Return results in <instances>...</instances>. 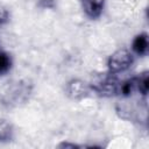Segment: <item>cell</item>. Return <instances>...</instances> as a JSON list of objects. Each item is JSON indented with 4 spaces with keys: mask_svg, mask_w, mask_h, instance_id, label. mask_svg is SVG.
Returning a JSON list of instances; mask_svg holds the SVG:
<instances>
[{
    "mask_svg": "<svg viewBox=\"0 0 149 149\" xmlns=\"http://www.w3.org/2000/svg\"><path fill=\"white\" fill-rule=\"evenodd\" d=\"M14 137V128L13 125L5 120H0V143H8Z\"/></svg>",
    "mask_w": 149,
    "mask_h": 149,
    "instance_id": "obj_7",
    "label": "cell"
},
{
    "mask_svg": "<svg viewBox=\"0 0 149 149\" xmlns=\"http://www.w3.org/2000/svg\"><path fill=\"white\" fill-rule=\"evenodd\" d=\"M37 6L42 9H54L56 7V0H38Z\"/></svg>",
    "mask_w": 149,
    "mask_h": 149,
    "instance_id": "obj_10",
    "label": "cell"
},
{
    "mask_svg": "<svg viewBox=\"0 0 149 149\" xmlns=\"http://www.w3.org/2000/svg\"><path fill=\"white\" fill-rule=\"evenodd\" d=\"M119 86L120 81L115 78V74L109 73L98 78L97 80L90 84L91 91L95 92V94L100 97H114L119 94Z\"/></svg>",
    "mask_w": 149,
    "mask_h": 149,
    "instance_id": "obj_3",
    "label": "cell"
},
{
    "mask_svg": "<svg viewBox=\"0 0 149 149\" xmlns=\"http://www.w3.org/2000/svg\"><path fill=\"white\" fill-rule=\"evenodd\" d=\"M13 66V58L6 51H0V77L6 76Z\"/></svg>",
    "mask_w": 149,
    "mask_h": 149,
    "instance_id": "obj_9",
    "label": "cell"
},
{
    "mask_svg": "<svg viewBox=\"0 0 149 149\" xmlns=\"http://www.w3.org/2000/svg\"><path fill=\"white\" fill-rule=\"evenodd\" d=\"M134 63V55L127 49H119L107 58V70L109 73L116 74L128 70Z\"/></svg>",
    "mask_w": 149,
    "mask_h": 149,
    "instance_id": "obj_2",
    "label": "cell"
},
{
    "mask_svg": "<svg viewBox=\"0 0 149 149\" xmlns=\"http://www.w3.org/2000/svg\"><path fill=\"white\" fill-rule=\"evenodd\" d=\"M33 92V84L27 80H19L14 83L8 90L3 93L1 98V104L6 108H14L17 107L29 100V97Z\"/></svg>",
    "mask_w": 149,
    "mask_h": 149,
    "instance_id": "obj_1",
    "label": "cell"
},
{
    "mask_svg": "<svg viewBox=\"0 0 149 149\" xmlns=\"http://www.w3.org/2000/svg\"><path fill=\"white\" fill-rule=\"evenodd\" d=\"M148 91H149V74L147 71H144L140 76H137V93L143 99H147Z\"/></svg>",
    "mask_w": 149,
    "mask_h": 149,
    "instance_id": "obj_8",
    "label": "cell"
},
{
    "mask_svg": "<svg viewBox=\"0 0 149 149\" xmlns=\"http://www.w3.org/2000/svg\"><path fill=\"white\" fill-rule=\"evenodd\" d=\"M132 51L136 56L144 57L148 55L149 51V41H148V34L147 33H140L137 34L133 42H132Z\"/></svg>",
    "mask_w": 149,
    "mask_h": 149,
    "instance_id": "obj_6",
    "label": "cell"
},
{
    "mask_svg": "<svg viewBox=\"0 0 149 149\" xmlns=\"http://www.w3.org/2000/svg\"><path fill=\"white\" fill-rule=\"evenodd\" d=\"M90 92H91L90 84L81 79L73 78L69 80L65 85V93L72 100H81L86 98Z\"/></svg>",
    "mask_w": 149,
    "mask_h": 149,
    "instance_id": "obj_4",
    "label": "cell"
},
{
    "mask_svg": "<svg viewBox=\"0 0 149 149\" xmlns=\"http://www.w3.org/2000/svg\"><path fill=\"white\" fill-rule=\"evenodd\" d=\"M80 6L88 19L97 20L104 13L105 0H80Z\"/></svg>",
    "mask_w": 149,
    "mask_h": 149,
    "instance_id": "obj_5",
    "label": "cell"
},
{
    "mask_svg": "<svg viewBox=\"0 0 149 149\" xmlns=\"http://www.w3.org/2000/svg\"><path fill=\"white\" fill-rule=\"evenodd\" d=\"M8 21H9V12L0 6V27L5 26Z\"/></svg>",
    "mask_w": 149,
    "mask_h": 149,
    "instance_id": "obj_11",
    "label": "cell"
}]
</instances>
